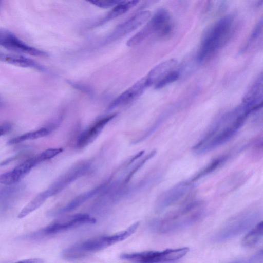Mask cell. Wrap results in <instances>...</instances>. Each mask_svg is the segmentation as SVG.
I'll return each instance as SVG.
<instances>
[{"label": "cell", "instance_id": "35", "mask_svg": "<svg viewBox=\"0 0 263 263\" xmlns=\"http://www.w3.org/2000/svg\"><path fill=\"white\" fill-rule=\"evenodd\" d=\"M0 101H1V100H0Z\"/></svg>", "mask_w": 263, "mask_h": 263}, {"label": "cell", "instance_id": "7", "mask_svg": "<svg viewBox=\"0 0 263 263\" xmlns=\"http://www.w3.org/2000/svg\"><path fill=\"white\" fill-rule=\"evenodd\" d=\"M189 249L187 247L168 249L163 251H145L121 254L122 259L136 263H166L178 260L184 256Z\"/></svg>", "mask_w": 263, "mask_h": 263}, {"label": "cell", "instance_id": "17", "mask_svg": "<svg viewBox=\"0 0 263 263\" xmlns=\"http://www.w3.org/2000/svg\"><path fill=\"white\" fill-rule=\"evenodd\" d=\"M177 66V61L173 59L164 61L156 66L145 76L149 86L156 84L166 74L175 70Z\"/></svg>", "mask_w": 263, "mask_h": 263}, {"label": "cell", "instance_id": "12", "mask_svg": "<svg viewBox=\"0 0 263 263\" xmlns=\"http://www.w3.org/2000/svg\"><path fill=\"white\" fill-rule=\"evenodd\" d=\"M151 16V13L149 10H143L136 13L127 20L119 25L107 37L104 44L115 41L132 32L148 21Z\"/></svg>", "mask_w": 263, "mask_h": 263}, {"label": "cell", "instance_id": "14", "mask_svg": "<svg viewBox=\"0 0 263 263\" xmlns=\"http://www.w3.org/2000/svg\"><path fill=\"white\" fill-rule=\"evenodd\" d=\"M149 87L146 77H143L124 91L111 102L108 110L128 104L140 96Z\"/></svg>", "mask_w": 263, "mask_h": 263}, {"label": "cell", "instance_id": "19", "mask_svg": "<svg viewBox=\"0 0 263 263\" xmlns=\"http://www.w3.org/2000/svg\"><path fill=\"white\" fill-rule=\"evenodd\" d=\"M262 221L258 222L242 240L243 247H251L256 245L262 238L263 235Z\"/></svg>", "mask_w": 263, "mask_h": 263}, {"label": "cell", "instance_id": "31", "mask_svg": "<svg viewBox=\"0 0 263 263\" xmlns=\"http://www.w3.org/2000/svg\"><path fill=\"white\" fill-rule=\"evenodd\" d=\"M12 126L9 123H5L0 125V137L8 133Z\"/></svg>", "mask_w": 263, "mask_h": 263}, {"label": "cell", "instance_id": "3", "mask_svg": "<svg viewBox=\"0 0 263 263\" xmlns=\"http://www.w3.org/2000/svg\"><path fill=\"white\" fill-rule=\"evenodd\" d=\"M234 17L227 15L215 22L205 33L200 46L197 59L202 62L222 47L233 31Z\"/></svg>", "mask_w": 263, "mask_h": 263}, {"label": "cell", "instance_id": "26", "mask_svg": "<svg viewBox=\"0 0 263 263\" xmlns=\"http://www.w3.org/2000/svg\"><path fill=\"white\" fill-rule=\"evenodd\" d=\"M156 153V150L154 149L148 154L146 156L139 161L130 171L125 179V183H127L133 176L138 171L149 159L152 158Z\"/></svg>", "mask_w": 263, "mask_h": 263}, {"label": "cell", "instance_id": "5", "mask_svg": "<svg viewBox=\"0 0 263 263\" xmlns=\"http://www.w3.org/2000/svg\"><path fill=\"white\" fill-rule=\"evenodd\" d=\"M260 214L259 211L251 210L234 216L215 234L213 240L216 242H224L242 234L257 222Z\"/></svg>", "mask_w": 263, "mask_h": 263}, {"label": "cell", "instance_id": "33", "mask_svg": "<svg viewBox=\"0 0 263 263\" xmlns=\"http://www.w3.org/2000/svg\"><path fill=\"white\" fill-rule=\"evenodd\" d=\"M17 157V156L15 155V156H14L11 158H9L8 159L5 160V161L0 163V166L5 165L9 163L10 162H11L13 160L15 159Z\"/></svg>", "mask_w": 263, "mask_h": 263}, {"label": "cell", "instance_id": "9", "mask_svg": "<svg viewBox=\"0 0 263 263\" xmlns=\"http://www.w3.org/2000/svg\"><path fill=\"white\" fill-rule=\"evenodd\" d=\"M0 46L18 53L39 57L48 55L45 51L27 44L9 30L2 27H0Z\"/></svg>", "mask_w": 263, "mask_h": 263}, {"label": "cell", "instance_id": "11", "mask_svg": "<svg viewBox=\"0 0 263 263\" xmlns=\"http://www.w3.org/2000/svg\"><path fill=\"white\" fill-rule=\"evenodd\" d=\"M192 184L190 180L182 181L163 192L157 200L156 211H162L182 199L191 191Z\"/></svg>", "mask_w": 263, "mask_h": 263}, {"label": "cell", "instance_id": "10", "mask_svg": "<svg viewBox=\"0 0 263 263\" xmlns=\"http://www.w3.org/2000/svg\"><path fill=\"white\" fill-rule=\"evenodd\" d=\"M172 29L173 23L170 12L165 8H160L140 32L145 37L153 33L165 36L170 34Z\"/></svg>", "mask_w": 263, "mask_h": 263}, {"label": "cell", "instance_id": "4", "mask_svg": "<svg viewBox=\"0 0 263 263\" xmlns=\"http://www.w3.org/2000/svg\"><path fill=\"white\" fill-rule=\"evenodd\" d=\"M204 214L202 203L191 201L162 219L158 223V230L168 233L183 229L199 221Z\"/></svg>", "mask_w": 263, "mask_h": 263}, {"label": "cell", "instance_id": "16", "mask_svg": "<svg viewBox=\"0 0 263 263\" xmlns=\"http://www.w3.org/2000/svg\"><path fill=\"white\" fill-rule=\"evenodd\" d=\"M242 103L257 110L262 104V76L261 73L243 98Z\"/></svg>", "mask_w": 263, "mask_h": 263}, {"label": "cell", "instance_id": "18", "mask_svg": "<svg viewBox=\"0 0 263 263\" xmlns=\"http://www.w3.org/2000/svg\"><path fill=\"white\" fill-rule=\"evenodd\" d=\"M0 61L24 68L44 70V67L35 61L19 54L0 52Z\"/></svg>", "mask_w": 263, "mask_h": 263}, {"label": "cell", "instance_id": "8", "mask_svg": "<svg viewBox=\"0 0 263 263\" xmlns=\"http://www.w3.org/2000/svg\"><path fill=\"white\" fill-rule=\"evenodd\" d=\"M91 163L83 161L76 163L59 177L46 190L49 197L61 192L70 183L86 174L90 168Z\"/></svg>", "mask_w": 263, "mask_h": 263}, {"label": "cell", "instance_id": "29", "mask_svg": "<svg viewBox=\"0 0 263 263\" xmlns=\"http://www.w3.org/2000/svg\"><path fill=\"white\" fill-rule=\"evenodd\" d=\"M262 18L258 22V23L256 24L254 28L253 29L251 35L250 36L249 40L248 42V45H250L251 43L254 42L259 35L261 34L262 32Z\"/></svg>", "mask_w": 263, "mask_h": 263}, {"label": "cell", "instance_id": "24", "mask_svg": "<svg viewBox=\"0 0 263 263\" xmlns=\"http://www.w3.org/2000/svg\"><path fill=\"white\" fill-rule=\"evenodd\" d=\"M179 72L176 70H174L166 74L165 77L159 81L156 84H155V88L156 89H161L170 84V83H172L177 80L179 78Z\"/></svg>", "mask_w": 263, "mask_h": 263}, {"label": "cell", "instance_id": "34", "mask_svg": "<svg viewBox=\"0 0 263 263\" xmlns=\"http://www.w3.org/2000/svg\"><path fill=\"white\" fill-rule=\"evenodd\" d=\"M2 1H0V8H1L2 7Z\"/></svg>", "mask_w": 263, "mask_h": 263}, {"label": "cell", "instance_id": "21", "mask_svg": "<svg viewBox=\"0 0 263 263\" xmlns=\"http://www.w3.org/2000/svg\"><path fill=\"white\" fill-rule=\"evenodd\" d=\"M49 197L46 191L36 195L21 211L18 218H22L39 208Z\"/></svg>", "mask_w": 263, "mask_h": 263}, {"label": "cell", "instance_id": "1", "mask_svg": "<svg viewBox=\"0 0 263 263\" xmlns=\"http://www.w3.org/2000/svg\"><path fill=\"white\" fill-rule=\"evenodd\" d=\"M245 121L228 111L217 119L193 147L197 154L211 151L229 141L242 126Z\"/></svg>", "mask_w": 263, "mask_h": 263}, {"label": "cell", "instance_id": "22", "mask_svg": "<svg viewBox=\"0 0 263 263\" xmlns=\"http://www.w3.org/2000/svg\"><path fill=\"white\" fill-rule=\"evenodd\" d=\"M52 131L47 127H43L40 129L15 137L8 142L9 145H14L26 140H34L42 138L49 135Z\"/></svg>", "mask_w": 263, "mask_h": 263}, {"label": "cell", "instance_id": "23", "mask_svg": "<svg viewBox=\"0 0 263 263\" xmlns=\"http://www.w3.org/2000/svg\"><path fill=\"white\" fill-rule=\"evenodd\" d=\"M227 156L223 155L215 159L205 167L195 174V176L190 180L192 182H194L215 171L219 166L222 165L227 160Z\"/></svg>", "mask_w": 263, "mask_h": 263}, {"label": "cell", "instance_id": "30", "mask_svg": "<svg viewBox=\"0 0 263 263\" xmlns=\"http://www.w3.org/2000/svg\"><path fill=\"white\" fill-rule=\"evenodd\" d=\"M121 1L119 0H95L89 2L93 5L103 8H107L111 7H115Z\"/></svg>", "mask_w": 263, "mask_h": 263}, {"label": "cell", "instance_id": "15", "mask_svg": "<svg viewBox=\"0 0 263 263\" xmlns=\"http://www.w3.org/2000/svg\"><path fill=\"white\" fill-rule=\"evenodd\" d=\"M105 187V184H102L91 190L83 193L73 199L65 206L50 211L49 215L55 216L70 212L102 191Z\"/></svg>", "mask_w": 263, "mask_h": 263}, {"label": "cell", "instance_id": "25", "mask_svg": "<svg viewBox=\"0 0 263 263\" xmlns=\"http://www.w3.org/2000/svg\"><path fill=\"white\" fill-rule=\"evenodd\" d=\"M21 180L13 170L0 174V183L3 184L12 185Z\"/></svg>", "mask_w": 263, "mask_h": 263}, {"label": "cell", "instance_id": "13", "mask_svg": "<svg viewBox=\"0 0 263 263\" xmlns=\"http://www.w3.org/2000/svg\"><path fill=\"white\" fill-rule=\"evenodd\" d=\"M116 116V114H112L103 117L84 130L78 138L77 147L82 148L90 144L100 135L106 125Z\"/></svg>", "mask_w": 263, "mask_h": 263}, {"label": "cell", "instance_id": "32", "mask_svg": "<svg viewBox=\"0 0 263 263\" xmlns=\"http://www.w3.org/2000/svg\"><path fill=\"white\" fill-rule=\"evenodd\" d=\"M16 263H44V262L40 258H31L21 260Z\"/></svg>", "mask_w": 263, "mask_h": 263}, {"label": "cell", "instance_id": "28", "mask_svg": "<svg viewBox=\"0 0 263 263\" xmlns=\"http://www.w3.org/2000/svg\"><path fill=\"white\" fill-rule=\"evenodd\" d=\"M61 148H52L46 149L40 154L37 155L41 162L50 159L63 152Z\"/></svg>", "mask_w": 263, "mask_h": 263}, {"label": "cell", "instance_id": "20", "mask_svg": "<svg viewBox=\"0 0 263 263\" xmlns=\"http://www.w3.org/2000/svg\"><path fill=\"white\" fill-rule=\"evenodd\" d=\"M138 2L139 1L136 0L121 1L114 7L101 22L104 23L123 14Z\"/></svg>", "mask_w": 263, "mask_h": 263}, {"label": "cell", "instance_id": "6", "mask_svg": "<svg viewBox=\"0 0 263 263\" xmlns=\"http://www.w3.org/2000/svg\"><path fill=\"white\" fill-rule=\"evenodd\" d=\"M96 219L87 214H76L51 223L45 227L26 235L24 238L38 240L52 236L80 226L93 224Z\"/></svg>", "mask_w": 263, "mask_h": 263}, {"label": "cell", "instance_id": "27", "mask_svg": "<svg viewBox=\"0 0 263 263\" xmlns=\"http://www.w3.org/2000/svg\"><path fill=\"white\" fill-rule=\"evenodd\" d=\"M262 257L263 251L261 249L251 256L239 259L229 263H258L262 260Z\"/></svg>", "mask_w": 263, "mask_h": 263}, {"label": "cell", "instance_id": "2", "mask_svg": "<svg viewBox=\"0 0 263 263\" xmlns=\"http://www.w3.org/2000/svg\"><path fill=\"white\" fill-rule=\"evenodd\" d=\"M139 225V222H136L126 229L116 234L103 235L75 243L63 250L62 256L68 260L84 257L126 239L135 233Z\"/></svg>", "mask_w": 263, "mask_h": 263}]
</instances>
